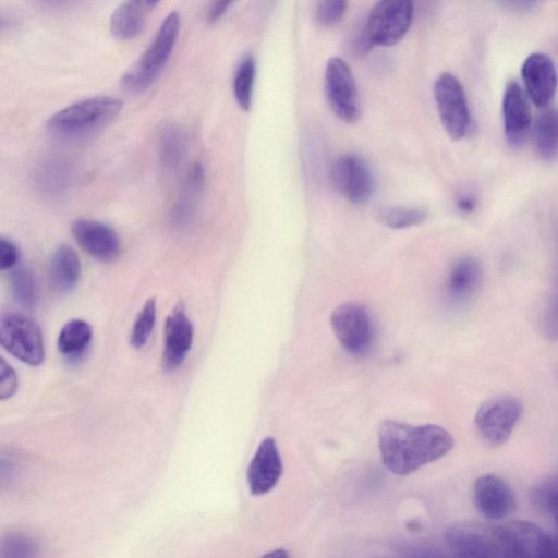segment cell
Listing matches in <instances>:
<instances>
[{
	"mask_svg": "<svg viewBox=\"0 0 558 558\" xmlns=\"http://www.w3.org/2000/svg\"><path fill=\"white\" fill-rule=\"evenodd\" d=\"M204 178L203 168L199 165H194L186 177L183 192L172 209V220L175 225H186L193 217Z\"/></svg>",
	"mask_w": 558,
	"mask_h": 558,
	"instance_id": "23",
	"label": "cell"
},
{
	"mask_svg": "<svg viewBox=\"0 0 558 558\" xmlns=\"http://www.w3.org/2000/svg\"><path fill=\"white\" fill-rule=\"evenodd\" d=\"M19 388V378L12 366L0 356V400L11 398Z\"/></svg>",
	"mask_w": 558,
	"mask_h": 558,
	"instance_id": "33",
	"label": "cell"
},
{
	"mask_svg": "<svg viewBox=\"0 0 558 558\" xmlns=\"http://www.w3.org/2000/svg\"><path fill=\"white\" fill-rule=\"evenodd\" d=\"M81 262L77 253L69 245L62 244L54 252L49 266V283L53 291H71L78 282Z\"/></svg>",
	"mask_w": 558,
	"mask_h": 558,
	"instance_id": "20",
	"label": "cell"
},
{
	"mask_svg": "<svg viewBox=\"0 0 558 558\" xmlns=\"http://www.w3.org/2000/svg\"><path fill=\"white\" fill-rule=\"evenodd\" d=\"M41 5L52 9L63 8L75 0H37Z\"/></svg>",
	"mask_w": 558,
	"mask_h": 558,
	"instance_id": "37",
	"label": "cell"
},
{
	"mask_svg": "<svg viewBox=\"0 0 558 558\" xmlns=\"http://www.w3.org/2000/svg\"><path fill=\"white\" fill-rule=\"evenodd\" d=\"M333 333L341 345L353 355H364L373 342V323L365 306L347 302L337 306L330 316Z\"/></svg>",
	"mask_w": 558,
	"mask_h": 558,
	"instance_id": "10",
	"label": "cell"
},
{
	"mask_svg": "<svg viewBox=\"0 0 558 558\" xmlns=\"http://www.w3.org/2000/svg\"><path fill=\"white\" fill-rule=\"evenodd\" d=\"M0 345L22 362L37 366L45 357L44 338L31 317L15 312H0Z\"/></svg>",
	"mask_w": 558,
	"mask_h": 558,
	"instance_id": "5",
	"label": "cell"
},
{
	"mask_svg": "<svg viewBox=\"0 0 558 558\" xmlns=\"http://www.w3.org/2000/svg\"><path fill=\"white\" fill-rule=\"evenodd\" d=\"M180 16L169 13L154 40L121 77V86L131 94L145 92L166 66L179 37Z\"/></svg>",
	"mask_w": 558,
	"mask_h": 558,
	"instance_id": "4",
	"label": "cell"
},
{
	"mask_svg": "<svg viewBox=\"0 0 558 558\" xmlns=\"http://www.w3.org/2000/svg\"><path fill=\"white\" fill-rule=\"evenodd\" d=\"M12 25V20L0 16V33L8 29Z\"/></svg>",
	"mask_w": 558,
	"mask_h": 558,
	"instance_id": "38",
	"label": "cell"
},
{
	"mask_svg": "<svg viewBox=\"0 0 558 558\" xmlns=\"http://www.w3.org/2000/svg\"><path fill=\"white\" fill-rule=\"evenodd\" d=\"M35 544L32 539L21 535L7 536L0 543V556L28 557L34 555Z\"/></svg>",
	"mask_w": 558,
	"mask_h": 558,
	"instance_id": "32",
	"label": "cell"
},
{
	"mask_svg": "<svg viewBox=\"0 0 558 558\" xmlns=\"http://www.w3.org/2000/svg\"><path fill=\"white\" fill-rule=\"evenodd\" d=\"M377 436L384 465L400 476L441 459L454 446L452 435L436 424L385 420L378 426Z\"/></svg>",
	"mask_w": 558,
	"mask_h": 558,
	"instance_id": "1",
	"label": "cell"
},
{
	"mask_svg": "<svg viewBox=\"0 0 558 558\" xmlns=\"http://www.w3.org/2000/svg\"><path fill=\"white\" fill-rule=\"evenodd\" d=\"M93 330L88 323L82 319H72L66 323L58 337L59 351L68 356L81 355L89 345Z\"/></svg>",
	"mask_w": 558,
	"mask_h": 558,
	"instance_id": "24",
	"label": "cell"
},
{
	"mask_svg": "<svg viewBox=\"0 0 558 558\" xmlns=\"http://www.w3.org/2000/svg\"><path fill=\"white\" fill-rule=\"evenodd\" d=\"M282 473V462L271 437L265 438L258 446L247 468L246 478L253 495H263L271 490Z\"/></svg>",
	"mask_w": 558,
	"mask_h": 558,
	"instance_id": "17",
	"label": "cell"
},
{
	"mask_svg": "<svg viewBox=\"0 0 558 558\" xmlns=\"http://www.w3.org/2000/svg\"><path fill=\"white\" fill-rule=\"evenodd\" d=\"M521 76L529 99L539 108L547 107L557 87V73L553 59L542 52L531 53L522 64Z\"/></svg>",
	"mask_w": 558,
	"mask_h": 558,
	"instance_id": "14",
	"label": "cell"
},
{
	"mask_svg": "<svg viewBox=\"0 0 558 558\" xmlns=\"http://www.w3.org/2000/svg\"><path fill=\"white\" fill-rule=\"evenodd\" d=\"M150 8H154L157 3H159L161 0H146Z\"/></svg>",
	"mask_w": 558,
	"mask_h": 558,
	"instance_id": "40",
	"label": "cell"
},
{
	"mask_svg": "<svg viewBox=\"0 0 558 558\" xmlns=\"http://www.w3.org/2000/svg\"><path fill=\"white\" fill-rule=\"evenodd\" d=\"M12 293L17 303L32 307L36 302V282L33 272L24 266L14 269L11 276Z\"/></svg>",
	"mask_w": 558,
	"mask_h": 558,
	"instance_id": "30",
	"label": "cell"
},
{
	"mask_svg": "<svg viewBox=\"0 0 558 558\" xmlns=\"http://www.w3.org/2000/svg\"><path fill=\"white\" fill-rule=\"evenodd\" d=\"M413 0H378L365 24L372 46L390 47L408 33L413 20Z\"/></svg>",
	"mask_w": 558,
	"mask_h": 558,
	"instance_id": "6",
	"label": "cell"
},
{
	"mask_svg": "<svg viewBox=\"0 0 558 558\" xmlns=\"http://www.w3.org/2000/svg\"><path fill=\"white\" fill-rule=\"evenodd\" d=\"M507 525L513 537L517 558H554L558 555V539L536 524L512 520Z\"/></svg>",
	"mask_w": 558,
	"mask_h": 558,
	"instance_id": "18",
	"label": "cell"
},
{
	"mask_svg": "<svg viewBox=\"0 0 558 558\" xmlns=\"http://www.w3.org/2000/svg\"><path fill=\"white\" fill-rule=\"evenodd\" d=\"M187 153V138L179 126H169L160 135L159 154L165 166L178 168Z\"/></svg>",
	"mask_w": 558,
	"mask_h": 558,
	"instance_id": "26",
	"label": "cell"
},
{
	"mask_svg": "<svg viewBox=\"0 0 558 558\" xmlns=\"http://www.w3.org/2000/svg\"><path fill=\"white\" fill-rule=\"evenodd\" d=\"M194 328L182 303H178L165 323L162 365L167 371L179 367L189 352Z\"/></svg>",
	"mask_w": 558,
	"mask_h": 558,
	"instance_id": "16",
	"label": "cell"
},
{
	"mask_svg": "<svg viewBox=\"0 0 558 558\" xmlns=\"http://www.w3.org/2000/svg\"><path fill=\"white\" fill-rule=\"evenodd\" d=\"M427 215V210L418 206H387L376 211V219L390 229H405L422 223Z\"/></svg>",
	"mask_w": 558,
	"mask_h": 558,
	"instance_id": "25",
	"label": "cell"
},
{
	"mask_svg": "<svg viewBox=\"0 0 558 558\" xmlns=\"http://www.w3.org/2000/svg\"><path fill=\"white\" fill-rule=\"evenodd\" d=\"M534 140L538 155L547 161L557 156L558 150V119L556 109L544 107L534 123Z\"/></svg>",
	"mask_w": 558,
	"mask_h": 558,
	"instance_id": "22",
	"label": "cell"
},
{
	"mask_svg": "<svg viewBox=\"0 0 558 558\" xmlns=\"http://www.w3.org/2000/svg\"><path fill=\"white\" fill-rule=\"evenodd\" d=\"M457 206L460 211L473 213L476 207V201L471 195H462L458 198Z\"/></svg>",
	"mask_w": 558,
	"mask_h": 558,
	"instance_id": "36",
	"label": "cell"
},
{
	"mask_svg": "<svg viewBox=\"0 0 558 558\" xmlns=\"http://www.w3.org/2000/svg\"><path fill=\"white\" fill-rule=\"evenodd\" d=\"M473 499L478 512L489 520L508 517L515 508L510 484L496 474H484L473 485Z\"/></svg>",
	"mask_w": 558,
	"mask_h": 558,
	"instance_id": "12",
	"label": "cell"
},
{
	"mask_svg": "<svg viewBox=\"0 0 558 558\" xmlns=\"http://www.w3.org/2000/svg\"><path fill=\"white\" fill-rule=\"evenodd\" d=\"M324 87L329 107L340 120L354 123L360 119L362 107L356 83L343 59L332 57L327 61Z\"/></svg>",
	"mask_w": 558,
	"mask_h": 558,
	"instance_id": "7",
	"label": "cell"
},
{
	"mask_svg": "<svg viewBox=\"0 0 558 558\" xmlns=\"http://www.w3.org/2000/svg\"><path fill=\"white\" fill-rule=\"evenodd\" d=\"M558 499L557 476L548 475L539 480L531 489L533 505L543 513L556 518Z\"/></svg>",
	"mask_w": 558,
	"mask_h": 558,
	"instance_id": "28",
	"label": "cell"
},
{
	"mask_svg": "<svg viewBox=\"0 0 558 558\" xmlns=\"http://www.w3.org/2000/svg\"><path fill=\"white\" fill-rule=\"evenodd\" d=\"M501 112L507 142L512 147H520L531 130L532 110L529 97L515 81L505 87Z\"/></svg>",
	"mask_w": 558,
	"mask_h": 558,
	"instance_id": "13",
	"label": "cell"
},
{
	"mask_svg": "<svg viewBox=\"0 0 558 558\" xmlns=\"http://www.w3.org/2000/svg\"><path fill=\"white\" fill-rule=\"evenodd\" d=\"M482 268L472 256L457 260L448 272L446 290L449 296L460 301L469 298L478 287Z\"/></svg>",
	"mask_w": 558,
	"mask_h": 558,
	"instance_id": "21",
	"label": "cell"
},
{
	"mask_svg": "<svg viewBox=\"0 0 558 558\" xmlns=\"http://www.w3.org/2000/svg\"><path fill=\"white\" fill-rule=\"evenodd\" d=\"M434 97L444 129L452 140L464 137L471 114L463 86L450 72L440 73L434 83Z\"/></svg>",
	"mask_w": 558,
	"mask_h": 558,
	"instance_id": "8",
	"label": "cell"
},
{
	"mask_svg": "<svg viewBox=\"0 0 558 558\" xmlns=\"http://www.w3.org/2000/svg\"><path fill=\"white\" fill-rule=\"evenodd\" d=\"M255 74V60L251 54H247L241 60L233 80L234 98L244 111H248L252 105Z\"/></svg>",
	"mask_w": 558,
	"mask_h": 558,
	"instance_id": "27",
	"label": "cell"
},
{
	"mask_svg": "<svg viewBox=\"0 0 558 558\" xmlns=\"http://www.w3.org/2000/svg\"><path fill=\"white\" fill-rule=\"evenodd\" d=\"M234 1L235 0H214L208 9V22L216 23L220 20Z\"/></svg>",
	"mask_w": 558,
	"mask_h": 558,
	"instance_id": "35",
	"label": "cell"
},
{
	"mask_svg": "<svg viewBox=\"0 0 558 558\" xmlns=\"http://www.w3.org/2000/svg\"><path fill=\"white\" fill-rule=\"evenodd\" d=\"M348 0H317L314 16L324 27L338 24L347 12Z\"/></svg>",
	"mask_w": 558,
	"mask_h": 558,
	"instance_id": "31",
	"label": "cell"
},
{
	"mask_svg": "<svg viewBox=\"0 0 558 558\" xmlns=\"http://www.w3.org/2000/svg\"><path fill=\"white\" fill-rule=\"evenodd\" d=\"M157 316L156 299H148L137 314L132 327L130 343L133 348L140 349L148 341Z\"/></svg>",
	"mask_w": 558,
	"mask_h": 558,
	"instance_id": "29",
	"label": "cell"
},
{
	"mask_svg": "<svg viewBox=\"0 0 558 558\" xmlns=\"http://www.w3.org/2000/svg\"><path fill=\"white\" fill-rule=\"evenodd\" d=\"M331 180L339 194L353 204L367 202L374 191L373 173L359 155L339 156L331 167Z\"/></svg>",
	"mask_w": 558,
	"mask_h": 558,
	"instance_id": "11",
	"label": "cell"
},
{
	"mask_svg": "<svg viewBox=\"0 0 558 558\" xmlns=\"http://www.w3.org/2000/svg\"><path fill=\"white\" fill-rule=\"evenodd\" d=\"M123 101L111 96H96L74 102L48 120L51 133L68 138L89 135L110 123L122 110Z\"/></svg>",
	"mask_w": 558,
	"mask_h": 558,
	"instance_id": "3",
	"label": "cell"
},
{
	"mask_svg": "<svg viewBox=\"0 0 558 558\" xmlns=\"http://www.w3.org/2000/svg\"><path fill=\"white\" fill-rule=\"evenodd\" d=\"M265 556H267V557L271 556V557L283 558V557H287L288 554L283 549H277L276 551L274 550L271 553L266 554Z\"/></svg>",
	"mask_w": 558,
	"mask_h": 558,
	"instance_id": "39",
	"label": "cell"
},
{
	"mask_svg": "<svg viewBox=\"0 0 558 558\" xmlns=\"http://www.w3.org/2000/svg\"><path fill=\"white\" fill-rule=\"evenodd\" d=\"M522 413V404L512 396H498L480 405L474 417L478 435L488 444L501 445L511 436Z\"/></svg>",
	"mask_w": 558,
	"mask_h": 558,
	"instance_id": "9",
	"label": "cell"
},
{
	"mask_svg": "<svg viewBox=\"0 0 558 558\" xmlns=\"http://www.w3.org/2000/svg\"><path fill=\"white\" fill-rule=\"evenodd\" d=\"M19 259L16 245L8 239L0 238V270L12 268Z\"/></svg>",
	"mask_w": 558,
	"mask_h": 558,
	"instance_id": "34",
	"label": "cell"
},
{
	"mask_svg": "<svg viewBox=\"0 0 558 558\" xmlns=\"http://www.w3.org/2000/svg\"><path fill=\"white\" fill-rule=\"evenodd\" d=\"M150 7L146 0H123L110 17V32L121 40L138 36L146 22Z\"/></svg>",
	"mask_w": 558,
	"mask_h": 558,
	"instance_id": "19",
	"label": "cell"
},
{
	"mask_svg": "<svg viewBox=\"0 0 558 558\" xmlns=\"http://www.w3.org/2000/svg\"><path fill=\"white\" fill-rule=\"evenodd\" d=\"M72 233L81 247L97 260L110 263L120 255L119 235L106 223L78 219L72 225Z\"/></svg>",
	"mask_w": 558,
	"mask_h": 558,
	"instance_id": "15",
	"label": "cell"
},
{
	"mask_svg": "<svg viewBox=\"0 0 558 558\" xmlns=\"http://www.w3.org/2000/svg\"><path fill=\"white\" fill-rule=\"evenodd\" d=\"M445 541L451 551L461 557L517 558L507 523L454 522L446 529Z\"/></svg>",
	"mask_w": 558,
	"mask_h": 558,
	"instance_id": "2",
	"label": "cell"
}]
</instances>
